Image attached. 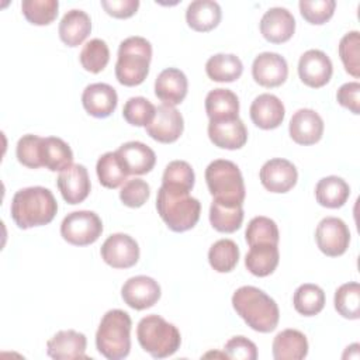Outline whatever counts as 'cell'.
Returning <instances> with one entry per match:
<instances>
[{
	"label": "cell",
	"instance_id": "6da1fadb",
	"mask_svg": "<svg viewBox=\"0 0 360 360\" xmlns=\"http://www.w3.org/2000/svg\"><path fill=\"white\" fill-rule=\"evenodd\" d=\"M232 307L249 328L269 333L278 325L280 311L276 301L253 285L239 287L232 295Z\"/></svg>",
	"mask_w": 360,
	"mask_h": 360
},
{
	"label": "cell",
	"instance_id": "7a4b0ae2",
	"mask_svg": "<svg viewBox=\"0 0 360 360\" xmlns=\"http://www.w3.org/2000/svg\"><path fill=\"white\" fill-rule=\"evenodd\" d=\"M10 212L13 221L21 229L42 226L55 218L58 202L52 191L45 187H25L13 195Z\"/></svg>",
	"mask_w": 360,
	"mask_h": 360
},
{
	"label": "cell",
	"instance_id": "3957f363",
	"mask_svg": "<svg viewBox=\"0 0 360 360\" xmlns=\"http://www.w3.org/2000/svg\"><path fill=\"white\" fill-rule=\"evenodd\" d=\"M156 210L169 229L184 232L198 222L201 204L190 193L160 186L156 197Z\"/></svg>",
	"mask_w": 360,
	"mask_h": 360
},
{
	"label": "cell",
	"instance_id": "277c9868",
	"mask_svg": "<svg viewBox=\"0 0 360 360\" xmlns=\"http://www.w3.org/2000/svg\"><path fill=\"white\" fill-rule=\"evenodd\" d=\"M131 316L122 309L107 311L96 332V347L108 360H121L131 350Z\"/></svg>",
	"mask_w": 360,
	"mask_h": 360
},
{
	"label": "cell",
	"instance_id": "5b68a950",
	"mask_svg": "<svg viewBox=\"0 0 360 360\" xmlns=\"http://www.w3.org/2000/svg\"><path fill=\"white\" fill-rule=\"evenodd\" d=\"M205 181L214 201L231 207L243 205L245 181L233 162L226 159L212 160L205 169Z\"/></svg>",
	"mask_w": 360,
	"mask_h": 360
},
{
	"label": "cell",
	"instance_id": "8992f818",
	"mask_svg": "<svg viewBox=\"0 0 360 360\" xmlns=\"http://www.w3.org/2000/svg\"><path fill=\"white\" fill-rule=\"evenodd\" d=\"M152 59V45L143 37H128L118 48L115 77L128 87L141 84L148 73Z\"/></svg>",
	"mask_w": 360,
	"mask_h": 360
},
{
	"label": "cell",
	"instance_id": "52a82bcc",
	"mask_svg": "<svg viewBox=\"0 0 360 360\" xmlns=\"http://www.w3.org/2000/svg\"><path fill=\"white\" fill-rule=\"evenodd\" d=\"M141 347L155 359H165L177 352L181 343L179 329L159 315L143 316L136 328Z\"/></svg>",
	"mask_w": 360,
	"mask_h": 360
},
{
	"label": "cell",
	"instance_id": "ba28073f",
	"mask_svg": "<svg viewBox=\"0 0 360 360\" xmlns=\"http://www.w3.org/2000/svg\"><path fill=\"white\" fill-rule=\"evenodd\" d=\"M103 232V222L94 211H73L68 214L60 224L62 238L75 246H87L94 243Z\"/></svg>",
	"mask_w": 360,
	"mask_h": 360
},
{
	"label": "cell",
	"instance_id": "9c48e42d",
	"mask_svg": "<svg viewBox=\"0 0 360 360\" xmlns=\"http://www.w3.org/2000/svg\"><path fill=\"white\" fill-rule=\"evenodd\" d=\"M315 240L319 250L329 256H342L350 243V231L347 225L336 217H326L321 219L315 231Z\"/></svg>",
	"mask_w": 360,
	"mask_h": 360
},
{
	"label": "cell",
	"instance_id": "30bf717a",
	"mask_svg": "<svg viewBox=\"0 0 360 360\" xmlns=\"http://www.w3.org/2000/svg\"><path fill=\"white\" fill-rule=\"evenodd\" d=\"M145 128L146 134L152 139L160 143H172L177 141L183 134V115L173 105L160 104L156 107L152 121Z\"/></svg>",
	"mask_w": 360,
	"mask_h": 360
},
{
	"label": "cell",
	"instance_id": "8fae6325",
	"mask_svg": "<svg viewBox=\"0 0 360 360\" xmlns=\"http://www.w3.org/2000/svg\"><path fill=\"white\" fill-rule=\"evenodd\" d=\"M103 260L114 269H128L139 259L138 242L127 233H112L101 245Z\"/></svg>",
	"mask_w": 360,
	"mask_h": 360
},
{
	"label": "cell",
	"instance_id": "7c38bea8",
	"mask_svg": "<svg viewBox=\"0 0 360 360\" xmlns=\"http://www.w3.org/2000/svg\"><path fill=\"white\" fill-rule=\"evenodd\" d=\"M333 73V65L329 56L319 49H308L298 60V76L309 87L319 89L325 86Z\"/></svg>",
	"mask_w": 360,
	"mask_h": 360
},
{
	"label": "cell",
	"instance_id": "4fadbf2b",
	"mask_svg": "<svg viewBox=\"0 0 360 360\" xmlns=\"http://www.w3.org/2000/svg\"><path fill=\"white\" fill-rule=\"evenodd\" d=\"M160 294L162 291L158 281L148 276L131 277L121 288L124 302L136 311L153 307L159 301Z\"/></svg>",
	"mask_w": 360,
	"mask_h": 360
},
{
	"label": "cell",
	"instance_id": "5bb4252c",
	"mask_svg": "<svg viewBox=\"0 0 360 360\" xmlns=\"http://www.w3.org/2000/svg\"><path fill=\"white\" fill-rule=\"evenodd\" d=\"M259 177L263 187L270 193H287L295 186L298 172L290 160L274 158L262 166Z\"/></svg>",
	"mask_w": 360,
	"mask_h": 360
},
{
	"label": "cell",
	"instance_id": "9a60e30c",
	"mask_svg": "<svg viewBox=\"0 0 360 360\" xmlns=\"http://www.w3.org/2000/svg\"><path fill=\"white\" fill-rule=\"evenodd\" d=\"M252 76L263 87H278L288 76L287 60L276 52H262L252 63Z\"/></svg>",
	"mask_w": 360,
	"mask_h": 360
},
{
	"label": "cell",
	"instance_id": "2e32d148",
	"mask_svg": "<svg viewBox=\"0 0 360 360\" xmlns=\"http://www.w3.org/2000/svg\"><path fill=\"white\" fill-rule=\"evenodd\" d=\"M288 132L295 143L314 145L323 135V120L311 108H300L290 120Z\"/></svg>",
	"mask_w": 360,
	"mask_h": 360
},
{
	"label": "cell",
	"instance_id": "e0dca14e",
	"mask_svg": "<svg viewBox=\"0 0 360 360\" xmlns=\"http://www.w3.org/2000/svg\"><path fill=\"white\" fill-rule=\"evenodd\" d=\"M58 188L68 204H79L90 194V179L83 165H70L58 176Z\"/></svg>",
	"mask_w": 360,
	"mask_h": 360
},
{
	"label": "cell",
	"instance_id": "ac0fdd59",
	"mask_svg": "<svg viewBox=\"0 0 360 360\" xmlns=\"http://www.w3.org/2000/svg\"><path fill=\"white\" fill-rule=\"evenodd\" d=\"M295 31V18L284 7L269 8L260 20V32L271 44L287 42Z\"/></svg>",
	"mask_w": 360,
	"mask_h": 360
},
{
	"label": "cell",
	"instance_id": "d6986e66",
	"mask_svg": "<svg viewBox=\"0 0 360 360\" xmlns=\"http://www.w3.org/2000/svg\"><path fill=\"white\" fill-rule=\"evenodd\" d=\"M86 346L87 339L83 333L73 329L59 330L46 342V353L55 360L87 359Z\"/></svg>",
	"mask_w": 360,
	"mask_h": 360
},
{
	"label": "cell",
	"instance_id": "ffe728a7",
	"mask_svg": "<svg viewBox=\"0 0 360 360\" xmlns=\"http://www.w3.org/2000/svg\"><path fill=\"white\" fill-rule=\"evenodd\" d=\"M207 131L210 141L221 149H240L248 141V129L239 117L235 120L210 121Z\"/></svg>",
	"mask_w": 360,
	"mask_h": 360
},
{
	"label": "cell",
	"instance_id": "44dd1931",
	"mask_svg": "<svg viewBox=\"0 0 360 360\" xmlns=\"http://www.w3.org/2000/svg\"><path fill=\"white\" fill-rule=\"evenodd\" d=\"M118 103L117 91L107 83H91L82 94V104L87 114L96 118H105L111 115Z\"/></svg>",
	"mask_w": 360,
	"mask_h": 360
},
{
	"label": "cell",
	"instance_id": "7402d4cb",
	"mask_svg": "<svg viewBox=\"0 0 360 360\" xmlns=\"http://www.w3.org/2000/svg\"><path fill=\"white\" fill-rule=\"evenodd\" d=\"M249 112L256 127L262 129H274L283 122L285 108L277 96L263 93L252 101Z\"/></svg>",
	"mask_w": 360,
	"mask_h": 360
},
{
	"label": "cell",
	"instance_id": "603a6c76",
	"mask_svg": "<svg viewBox=\"0 0 360 360\" xmlns=\"http://www.w3.org/2000/svg\"><path fill=\"white\" fill-rule=\"evenodd\" d=\"M188 90V82L186 75L177 68H167L162 70L155 80V94L163 101V104L177 105L180 104Z\"/></svg>",
	"mask_w": 360,
	"mask_h": 360
},
{
	"label": "cell",
	"instance_id": "cb8c5ba5",
	"mask_svg": "<svg viewBox=\"0 0 360 360\" xmlns=\"http://www.w3.org/2000/svg\"><path fill=\"white\" fill-rule=\"evenodd\" d=\"M117 153L120 155L129 174L149 173L156 163L155 152L139 141H129L122 143L117 149Z\"/></svg>",
	"mask_w": 360,
	"mask_h": 360
},
{
	"label": "cell",
	"instance_id": "d4e9b609",
	"mask_svg": "<svg viewBox=\"0 0 360 360\" xmlns=\"http://www.w3.org/2000/svg\"><path fill=\"white\" fill-rule=\"evenodd\" d=\"M222 17L221 6L214 0H194L186 10V21L190 28L198 32L214 30Z\"/></svg>",
	"mask_w": 360,
	"mask_h": 360
},
{
	"label": "cell",
	"instance_id": "484cf974",
	"mask_svg": "<svg viewBox=\"0 0 360 360\" xmlns=\"http://www.w3.org/2000/svg\"><path fill=\"white\" fill-rule=\"evenodd\" d=\"M205 112L210 121L235 120L239 117L238 96L229 89H214L205 97Z\"/></svg>",
	"mask_w": 360,
	"mask_h": 360
},
{
	"label": "cell",
	"instance_id": "4316f807",
	"mask_svg": "<svg viewBox=\"0 0 360 360\" xmlns=\"http://www.w3.org/2000/svg\"><path fill=\"white\" fill-rule=\"evenodd\" d=\"M91 31V20L83 10H69L59 22V38L68 46L80 45Z\"/></svg>",
	"mask_w": 360,
	"mask_h": 360
},
{
	"label": "cell",
	"instance_id": "83f0119b",
	"mask_svg": "<svg viewBox=\"0 0 360 360\" xmlns=\"http://www.w3.org/2000/svg\"><path fill=\"white\" fill-rule=\"evenodd\" d=\"M308 354L307 336L297 329H284L273 340V357L276 360H301Z\"/></svg>",
	"mask_w": 360,
	"mask_h": 360
},
{
	"label": "cell",
	"instance_id": "f1b7e54d",
	"mask_svg": "<svg viewBox=\"0 0 360 360\" xmlns=\"http://www.w3.org/2000/svg\"><path fill=\"white\" fill-rule=\"evenodd\" d=\"M280 253L277 245L262 243L250 246L245 257L246 269L256 277L270 276L278 266Z\"/></svg>",
	"mask_w": 360,
	"mask_h": 360
},
{
	"label": "cell",
	"instance_id": "f546056e",
	"mask_svg": "<svg viewBox=\"0 0 360 360\" xmlns=\"http://www.w3.org/2000/svg\"><path fill=\"white\" fill-rule=\"evenodd\" d=\"M350 195L349 184L338 176H326L315 186V198L326 208H340Z\"/></svg>",
	"mask_w": 360,
	"mask_h": 360
},
{
	"label": "cell",
	"instance_id": "4dcf8cb0",
	"mask_svg": "<svg viewBox=\"0 0 360 360\" xmlns=\"http://www.w3.org/2000/svg\"><path fill=\"white\" fill-rule=\"evenodd\" d=\"M41 159L42 166L51 172H62L73 165V152L63 139L58 136H48L42 139Z\"/></svg>",
	"mask_w": 360,
	"mask_h": 360
},
{
	"label": "cell",
	"instance_id": "1f68e13d",
	"mask_svg": "<svg viewBox=\"0 0 360 360\" xmlns=\"http://www.w3.org/2000/svg\"><path fill=\"white\" fill-rule=\"evenodd\" d=\"M96 172L100 184L107 188H117L122 186L128 180L129 174L117 150L101 155L97 160Z\"/></svg>",
	"mask_w": 360,
	"mask_h": 360
},
{
	"label": "cell",
	"instance_id": "d6a6232c",
	"mask_svg": "<svg viewBox=\"0 0 360 360\" xmlns=\"http://www.w3.org/2000/svg\"><path fill=\"white\" fill-rule=\"evenodd\" d=\"M242 60L233 53H217L205 63V73L214 82H235L242 76Z\"/></svg>",
	"mask_w": 360,
	"mask_h": 360
},
{
	"label": "cell",
	"instance_id": "836d02e7",
	"mask_svg": "<svg viewBox=\"0 0 360 360\" xmlns=\"http://www.w3.org/2000/svg\"><path fill=\"white\" fill-rule=\"evenodd\" d=\"M292 304L298 314L304 316H314L325 307V292L316 284H301L294 292Z\"/></svg>",
	"mask_w": 360,
	"mask_h": 360
},
{
	"label": "cell",
	"instance_id": "e575fe53",
	"mask_svg": "<svg viewBox=\"0 0 360 360\" xmlns=\"http://www.w3.org/2000/svg\"><path fill=\"white\" fill-rule=\"evenodd\" d=\"M210 222L215 231L232 233L238 231L243 222V208L242 205H224L212 200L210 207Z\"/></svg>",
	"mask_w": 360,
	"mask_h": 360
},
{
	"label": "cell",
	"instance_id": "d590c367",
	"mask_svg": "<svg viewBox=\"0 0 360 360\" xmlns=\"http://www.w3.org/2000/svg\"><path fill=\"white\" fill-rule=\"evenodd\" d=\"M210 266L218 273L232 271L239 262V248L232 239H219L208 250Z\"/></svg>",
	"mask_w": 360,
	"mask_h": 360
},
{
	"label": "cell",
	"instance_id": "8d00e7d4",
	"mask_svg": "<svg viewBox=\"0 0 360 360\" xmlns=\"http://www.w3.org/2000/svg\"><path fill=\"white\" fill-rule=\"evenodd\" d=\"M335 309L339 315L346 319L360 318V284L357 281H350L342 284L335 291L333 298Z\"/></svg>",
	"mask_w": 360,
	"mask_h": 360
},
{
	"label": "cell",
	"instance_id": "74e56055",
	"mask_svg": "<svg viewBox=\"0 0 360 360\" xmlns=\"http://www.w3.org/2000/svg\"><path fill=\"white\" fill-rule=\"evenodd\" d=\"M194 170L186 160H173L170 162L162 177V186L179 191L190 193L194 187Z\"/></svg>",
	"mask_w": 360,
	"mask_h": 360
},
{
	"label": "cell",
	"instance_id": "f35d334b",
	"mask_svg": "<svg viewBox=\"0 0 360 360\" xmlns=\"http://www.w3.org/2000/svg\"><path fill=\"white\" fill-rule=\"evenodd\" d=\"M245 238L249 246L262 245V243L278 245L280 233H278L277 224L273 219L260 215L249 221L248 228L245 231Z\"/></svg>",
	"mask_w": 360,
	"mask_h": 360
},
{
	"label": "cell",
	"instance_id": "ab89813d",
	"mask_svg": "<svg viewBox=\"0 0 360 360\" xmlns=\"http://www.w3.org/2000/svg\"><path fill=\"white\" fill-rule=\"evenodd\" d=\"M79 59L84 70L90 73H100L110 60L108 45L100 38H93L84 44Z\"/></svg>",
	"mask_w": 360,
	"mask_h": 360
},
{
	"label": "cell",
	"instance_id": "60d3db41",
	"mask_svg": "<svg viewBox=\"0 0 360 360\" xmlns=\"http://www.w3.org/2000/svg\"><path fill=\"white\" fill-rule=\"evenodd\" d=\"M58 0H24L21 10L27 21L34 25H48L58 15Z\"/></svg>",
	"mask_w": 360,
	"mask_h": 360
},
{
	"label": "cell",
	"instance_id": "b9f144b4",
	"mask_svg": "<svg viewBox=\"0 0 360 360\" xmlns=\"http://www.w3.org/2000/svg\"><path fill=\"white\" fill-rule=\"evenodd\" d=\"M339 56L349 75L360 77V35L359 31L345 34L339 42Z\"/></svg>",
	"mask_w": 360,
	"mask_h": 360
},
{
	"label": "cell",
	"instance_id": "7bdbcfd3",
	"mask_svg": "<svg viewBox=\"0 0 360 360\" xmlns=\"http://www.w3.org/2000/svg\"><path fill=\"white\" fill-rule=\"evenodd\" d=\"M156 107L145 97H131L127 100L122 108V117L124 120L135 127H146L153 115H155Z\"/></svg>",
	"mask_w": 360,
	"mask_h": 360
},
{
	"label": "cell",
	"instance_id": "ee69618b",
	"mask_svg": "<svg viewBox=\"0 0 360 360\" xmlns=\"http://www.w3.org/2000/svg\"><path fill=\"white\" fill-rule=\"evenodd\" d=\"M42 139L38 135L27 134L22 135L15 148V155L17 159L21 165L30 167V169H38L42 166V159H41V149H42Z\"/></svg>",
	"mask_w": 360,
	"mask_h": 360
},
{
	"label": "cell",
	"instance_id": "f6af8a7d",
	"mask_svg": "<svg viewBox=\"0 0 360 360\" xmlns=\"http://www.w3.org/2000/svg\"><path fill=\"white\" fill-rule=\"evenodd\" d=\"M300 13L309 24L321 25L329 21L335 13V0H301Z\"/></svg>",
	"mask_w": 360,
	"mask_h": 360
},
{
	"label": "cell",
	"instance_id": "bcb514c9",
	"mask_svg": "<svg viewBox=\"0 0 360 360\" xmlns=\"http://www.w3.org/2000/svg\"><path fill=\"white\" fill-rule=\"evenodd\" d=\"M150 195L149 184L142 179H129L127 180L120 190V200L124 205L131 208L142 207Z\"/></svg>",
	"mask_w": 360,
	"mask_h": 360
},
{
	"label": "cell",
	"instance_id": "7dc6e473",
	"mask_svg": "<svg viewBox=\"0 0 360 360\" xmlns=\"http://www.w3.org/2000/svg\"><path fill=\"white\" fill-rule=\"evenodd\" d=\"M224 353L228 359H236V360H256L257 359L256 345L245 336L231 338L225 343Z\"/></svg>",
	"mask_w": 360,
	"mask_h": 360
},
{
	"label": "cell",
	"instance_id": "c3c4849f",
	"mask_svg": "<svg viewBox=\"0 0 360 360\" xmlns=\"http://www.w3.org/2000/svg\"><path fill=\"white\" fill-rule=\"evenodd\" d=\"M338 103L350 110L353 114H360V83L349 82L342 84L336 93Z\"/></svg>",
	"mask_w": 360,
	"mask_h": 360
},
{
	"label": "cell",
	"instance_id": "681fc988",
	"mask_svg": "<svg viewBox=\"0 0 360 360\" xmlns=\"http://www.w3.org/2000/svg\"><path fill=\"white\" fill-rule=\"evenodd\" d=\"M103 8L108 15L115 18H128L134 15L139 7L138 0H101Z\"/></svg>",
	"mask_w": 360,
	"mask_h": 360
}]
</instances>
